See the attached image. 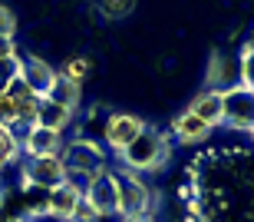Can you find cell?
<instances>
[{
  "label": "cell",
  "mask_w": 254,
  "mask_h": 222,
  "mask_svg": "<svg viewBox=\"0 0 254 222\" xmlns=\"http://www.w3.org/2000/svg\"><path fill=\"white\" fill-rule=\"evenodd\" d=\"M116 156H119L123 169H129V173H139V176L142 173H159L172 156V139H169V133H162V129L145 123L142 133L126 149H119Z\"/></svg>",
  "instance_id": "obj_1"
},
{
  "label": "cell",
  "mask_w": 254,
  "mask_h": 222,
  "mask_svg": "<svg viewBox=\"0 0 254 222\" xmlns=\"http://www.w3.org/2000/svg\"><path fill=\"white\" fill-rule=\"evenodd\" d=\"M113 173H116V183H119V209H116V216L119 219L152 216V209H155L152 186L139 173H129V169H113Z\"/></svg>",
  "instance_id": "obj_2"
},
{
  "label": "cell",
  "mask_w": 254,
  "mask_h": 222,
  "mask_svg": "<svg viewBox=\"0 0 254 222\" xmlns=\"http://www.w3.org/2000/svg\"><path fill=\"white\" fill-rule=\"evenodd\" d=\"M221 126L235 133H251L254 129V90L251 87H235L221 90Z\"/></svg>",
  "instance_id": "obj_3"
},
{
  "label": "cell",
  "mask_w": 254,
  "mask_h": 222,
  "mask_svg": "<svg viewBox=\"0 0 254 222\" xmlns=\"http://www.w3.org/2000/svg\"><path fill=\"white\" fill-rule=\"evenodd\" d=\"M60 159H63L66 173L96 176L99 169H106V146L96 139H86V136H76V139H66Z\"/></svg>",
  "instance_id": "obj_4"
},
{
  "label": "cell",
  "mask_w": 254,
  "mask_h": 222,
  "mask_svg": "<svg viewBox=\"0 0 254 222\" xmlns=\"http://www.w3.org/2000/svg\"><path fill=\"white\" fill-rule=\"evenodd\" d=\"M142 126H145V119L135 116V113H126V110L106 113V126H103L99 143L106 146V153H119V149H126V146L142 133Z\"/></svg>",
  "instance_id": "obj_5"
},
{
  "label": "cell",
  "mask_w": 254,
  "mask_h": 222,
  "mask_svg": "<svg viewBox=\"0 0 254 222\" xmlns=\"http://www.w3.org/2000/svg\"><path fill=\"white\" fill-rule=\"evenodd\" d=\"M83 199L96 209V216L113 219L116 209H119V183H116V173H113V169H99L96 176H89Z\"/></svg>",
  "instance_id": "obj_6"
},
{
  "label": "cell",
  "mask_w": 254,
  "mask_h": 222,
  "mask_svg": "<svg viewBox=\"0 0 254 222\" xmlns=\"http://www.w3.org/2000/svg\"><path fill=\"white\" fill-rule=\"evenodd\" d=\"M66 133L47 129V126H30L23 139H20V153L27 159H40V156H63Z\"/></svg>",
  "instance_id": "obj_7"
},
{
  "label": "cell",
  "mask_w": 254,
  "mask_h": 222,
  "mask_svg": "<svg viewBox=\"0 0 254 222\" xmlns=\"http://www.w3.org/2000/svg\"><path fill=\"white\" fill-rule=\"evenodd\" d=\"M57 67L50 63V60H43L40 53H27V57H20V80L27 83L37 97H47L50 90H53V83H57Z\"/></svg>",
  "instance_id": "obj_8"
},
{
  "label": "cell",
  "mask_w": 254,
  "mask_h": 222,
  "mask_svg": "<svg viewBox=\"0 0 254 222\" xmlns=\"http://www.w3.org/2000/svg\"><path fill=\"white\" fill-rule=\"evenodd\" d=\"M66 179V166L60 156H40V159H27L20 169V183H33V186H60Z\"/></svg>",
  "instance_id": "obj_9"
},
{
  "label": "cell",
  "mask_w": 254,
  "mask_h": 222,
  "mask_svg": "<svg viewBox=\"0 0 254 222\" xmlns=\"http://www.w3.org/2000/svg\"><path fill=\"white\" fill-rule=\"evenodd\" d=\"M172 136H175V143L179 146H201L211 139V133H215V126H208L205 119H198L195 113H179L175 119H172Z\"/></svg>",
  "instance_id": "obj_10"
},
{
  "label": "cell",
  "mask_w": 254,
  "mask_h": 222,
  "mask_svg": "<svg viewBox=\"0 0 254 222\" xmlns=\"http://www.w3.org/2000/svg\"><path fill=\"white\" fill-rule=\"evenodd\" d=\"M76 123V113L73 110L60 107L53 100L40 97V107H37V126H47V129H57V133H66L69 126Z\"/></svg>",
  "instance_id": "obj_11"
},
{
  "label": "cell",
  "mask_w": 254,
  "mask_h": 222,
  "mask_svg": "<svg viewBox=\"0 0 254 222\" xmlns=\"http://www.w3.org/2000/svg\"><path fill=\"white\" fill-rule=\"evenodd\" d=\"M79 199H83V193L63 179L60 186L50 189V213L47 216H53V219H60V222H69V216H73V209H76Z\"/></svg>",
  "instance_id": "obj_12"
},
{
  "label": "cell",
  "mask_w": 254,
  "mask_h": 222,
  "mask_svg": "<svg viewBox=\"0 0 254 222\" xmlns=\"http://www.w3.org/2000/svg\"><path fill=\"white\" fill-rule=\"evenodd\" d=\"M189 113L205 119L208 126H221V90H201L189 103Z\"/></svg>",
  "instance_id": "obj_13"
},
{
  "label": "cell",
  "mask_w": 254,
  "mask_h": 222,
  "mask_svg": "<svg viewBox=\"0 0 254 222\" xmlns=\"http://www.w3.org/2000/svg\"><path fill=\"white\" fill-rule=\"evenodd\" d=\"M238 83V63L228 60L225 53H211L208 63V87L205 90H228Z\"/></svg>",
  "instance_id": "obj_14"
},
{
  "label": "cell",
  "mask_w": 254,
  "mask_h": 222,
  "mask_svg": "<svg viewBox=\"0 0 254 222\" xmlns=\"http://www.w3.org/2000/svg\"><path fill=\"white\" fill-rule=\"evenodd\" d=\"M20 203H23L27 219H43L50 213V189L33 183H20Z\"/></svg>",
  "instance_id": "obj_15"
},
{
  "label": "cell",
  "mask_w": 254,
  "mask_h": 222,
  "mask_svg": "<svg viewBox=\"0 0 254 222\" xmlns=\"http://www.w3.org/2000/svg\"><path fill=\"white\" fill-rule=\"evenodd\" d=\"M47 100H53V103H60V107L66 110H79V103H83V90L76 87V83H69V80L57 77V83H53V90L47 93Z\"/></svg>",
  "instance_id": "obj_16"
},
{
  "label": "cell",
  "mask_w": 254,
  "mask_h": 222,
  "mask_svg": "<svg viewBox=\"0 0 254 222\" xmlns=\"http://www.w3.org/2000/svg\"><path fill=\"white\" fill-rule=\"evenodd\" d=\"M96 10H99V17L109 20V23H119V20L132 17L135 7H139V0H93Z\"/></svg>",
  "instance_id": "obj_17"
},
{
  "label": "cell",
  "mask_w": 254,
  "mask_h": 222,
  "mask_svg": "<svg viewBox=\"0 0 254 222\" xmlns=\"http://www.w3.org/2000/svg\"><path fill=\"white\" fill-rule=\"evenodd\" d=\"M57 73L63 80H69V83H76V87H83L86 77L93 73V60H89V57H79V53H76V57H66L63 67H60Z\"/></svg>",
  "instance_id": "obj_18"
},
{
  "label": "cell",
  "mask_w": 254,
  "mask_h": 222,
  "mask_svg": "<svg viewBox=\"0 0 254 222\" xmlns=\"http://www.w3.org/2000/svg\"><path fill=\"white\" fill-rule=\"evenodd\" d=\"M20 139L13 136V129L10 126H0V169H7V166H13L20 159Z\"/></svg>",
  "instance_id": "obj_19"
},
{
  "label": "cell",
  "mask_w": 254,
  "mask_h": 222,
  "mask_svg": "<svg viewBox=\"0 0 254 222\" xmlns=\"http://www.w3.org/2000/svg\"><path fill=\"white\" fill-rule=\"evenodd\" d=\"M238 83L254 90V43L251 40H245V50L238 57Z\"/></svg>",
  "instance_id": "obj_20"
},
{
  "label": "cell",
  "mask_w": 254,
  "mask_h": 222,
  "mask_svg": "<svg viewBox=\"0 0 254 222\" xmlns=\"http://www.w3.org/2000/svg\"><path fill=\"white\" fill-rule=\"evenodd\" d=\"M99 219H103V216H96V209L86 203V199H79L76 209H73V216H69V222H99Z\"/></svg>",
  "instance_id": "obj_21"
},
{
  "label": "cell",
  "mask_w": 254,
  "mask_h": 222,
  "mask_svg": "<svg viewBox=\"0 0 254 222\" xmlns=\"http://www.w3.org/2000/svg\"><path fill=\"white\" fill-rule=\"evenodd\" d=\"M17 33V17L7 3H0V37H13Z\"/></svg>",
  "instance_id": "obj_22"
},
{
  "label": "cell",
  "mask_w": 254,
  "mask_h": 222,
  "mask_svg": "<svg viewBox=\"0 0 254 222\" xmlns=\"http://www.w3.org/2000/svg\"><path fill=\"white\" fill-rule=\"evenodd\" d=\"M17 73H20V53H17V57L0 60V83H7V80H13Z\"/></svg>",
  "instance_id": "obj_23"
},
{
  "label": "cell",
  "mask_w": 254,
  "mask_h": 222,
  "mask_svg": "<svg viewBox=\"0 0 254 222\" xmlns=\"http://www.w3.org/2000/svg\"><path fill=\"white\" fill-rule=\"evenodd\" d=\"M0 126H13V103L0 97Z\"/></svg>",
  "instance_id": "obj_24"
},
{
  "label": "cell",
  "mask_w": 254,
  "mask_h": 222,
  "mask_svg": "<svg viewBox=\"0 0 254 222\" xmlns=\"http://www.w3.org/2000/svg\"><path fill=\"white\" fill-rule=\"evenodd\" d=\"M17 57V40L13 37H0V60Z\"/></svg>",
  "instance_id": "obj_25"
},
{
  "label": "cell",
  "mask_w": 254,
  "mask_h": 222,
  "mask_svg": "<svg viewBox=\"0 0 254 222\" xmlns=\"http://www.w3.org/2000/svg\"><path fill=\"white\" fill-rule=\"evenodd\" d=\"M0 222H20V219H13V216L3 209V203H0Z\"/></svg>",
  "instance_id": "obj_26"
},
{
  "label": "cell",
  "mask_w": 254,
  "mask_h": 222,
  "mask_svg": "<svg viewBox=\"0 0 254 222\" xmlns=\"http://www.w3.org/2000/svg\"><path fill=\"white\" fill-rule=\"evenodd\" d=\"M20 222H37V219H20Z\"/></svg>",
  "instance_id": "obj_27"
},
{
  "label": "cell",
  "mask_w": 254,
  "mask_h": 222,
  "mask_svg": "<svg viewBox=\"0 0 254 222\" xmlns=\"http://www.w3.org/2000/svg\"><path fill=\"white\" fill-rule=\"evenodd\" d=\"M0 97H3V83H0Z\"/></svg>",
  "instance_id": "obj_28"
}]
</instances>
